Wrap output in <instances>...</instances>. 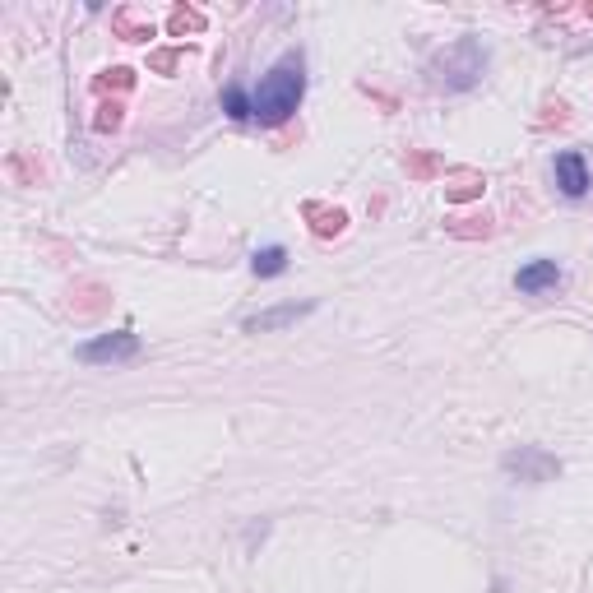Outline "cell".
Returning a JSON list of instances; mask_svg holds the SVG:
<instances>
[{
	"instance_id": "cell-2",
	"label": "cell",
	"mask_w": 593,
	"mask_h": 593,
	"mask_svg": "<svg viewBox=\"0 0 593 593\" xmlns=\"http://www.w3.org/2000/svg\"><path fill=\"white\" fill-rule=\"evenodd\" d=\"M487 75V51L478 38H459L455 47H445L436 61H431V84L445 93H464L473 84H482Z\"/></svg>"
},
{
	"instance_id": "cell-10",
	"label": "cell",
	"mask_w": 593,
	"mask_h": 593,
	"mask_svg": "<svg viewBox=\"0 0 593 593\" xmlns=\"http://www.w3.org/2000/svg\"><path fill=\"white\" fill-rule=\"evenodd\" d=\"M130 84H135V75L121 70V65H116V70H102V75L93 79V89H98V93H126Z\"/></svg>"
},
{
	"instance_id": "cell-6",
	"label": "cell",
	"mask_w": 593,
	"mask_h": 593,
	"mask_svg": "<svg viewBox=\"0 0 593 593\" xmlns=\"http://www.w3.org/2000/svg\"><path fill=\"white\" fill-rule=\"evenodd\" d=\"M311 311H316L311 302H302V306H274V311H265V316L246 320V334H274V329H283V325H297V320L311 316Z\"/></svg>"
},
{
	"instance_id": "cell-14",
	"label": "cell",
	"mask_w": 593,
	"mask_h": 593,
	"mask_svg": "<svg viewBox=\"0 0 593 593\" xmlns=\"http://www.w3.org/2000/svg\"><path fill=\"white\" fill-rule=\"evenodd\" d=\"M153 70H163V75H167V70H177V65H181V51H158V56H153Z\"/></svg>"
},
{
	"instance_id": "cell-12",
	"label": "cell",
	"mask_w": 593,
	"mask_h": 593,
	"mask_svg": "<svg viewBox=\"0 0 593 593\" xmlns=\"http://www.w3.org/2000/svg\"><path fill=\"white\" fill-rule=\"evenodd\" d=\"M204 28V14L200 10H186V5H177L172 10V33H200Z\"/></svg>"
},
{
	"instance_id": "cell-1",
	"label": "cell",
	"mask_w": 593,
	"mask_h": 593,
	"mask_svg": "<svg viewBox=\"0 0 593 593\" xmlns=\"http://www.w3.org/2000/svg\"><path fill=\"white\" fill-rule=\"evenodd\" d=\"M302 98H306V61H302V51H288V56H278V61L269 65V75L255 84L251 121H260V126H283V121L297 116Z\"/></svg>"
},
{
	"instance_id": "cell-4",
	"label": "cell",
	"mask_w": 593,
	"mask_h": 593,
	"mask_svg": "<svg viewBox=\"0 0 593 593\" xmlns=\"http://www.w3.org/2000/svg\"><path fill=\"white\" fill-rule=\"evenodd\" d=\"M135 357H139V334H130V329L102 334V339L79 348V362H89V366H121V362H135Z\"/></svg>"
},
{
	"instance_id": "cell-9",
	"label": "cell",
	"mask_w": 593,
	"mask_h": 593,
	"mask_svg": "<svg viewBox=\"0 0 593 593\" xmlns=\"http://www.w3.org/2000/svg\"><path fill=\"white\" fill-rule=\"evenodd\" d=\"M112 24H116V33H121L126 42H144V38H153V24H139V19H135L130 10H121V14L112 19Z\"/></svg>"
},
{
	"instance_id": "cell-5",
	"label": "cell",
	"mask_w": 593,
	"mask_h": 593,
	"mask_svg": "<svg viewBox=\"0 0 593 593\" xmlns=\"http://www.w3.org/2000/svg\"><path fill=\"white\" fill-rule=\"evenodd\" d=\"M561 283H566V274H561L556 260H529V265L515 274V292H524V297H547V292H561Z\"/></svg>"
},
{
	"instance_id": "cell-8",
	"label": "cell",
	"mask_w": 593,
	"mask_h": 593,
	"mask_svg": "<svg viewBox=\"0 0 593 593\" xmlns=\"http://www.w3.org/2000/svg\"><path fill=\"white\" fill-rule=\"evenodd\" d=\"M283 269H288V251H283V246H260V251L251 255V274L255 278H278L283 274Z\"/></svg>"
},
{
	"instance_id": "cell-11",
	"label": "cell",
	"mask_w": 593,
	"mask_h": 593,
	"mask_svg": "<svg viewBox=\"0 0 593 593\" xmlns=\"http://www.w3.org/2000/svg\"><path fill=\"white\" fill-rule=\"evenodd\" d=\"M223 112H228L232 121H251V98H246L241 89H228L223 93Z\"/></svg>"
},
{
	"instance_id": "cell-7",
	"label": "cell",
	"mask_w": 593,
	"mask_h": 593,
	"mask_svg": "<svg viewBox=\"0 0 593 593\" xmlns=\"http://www.w3.org/2000/svg\"><path fill=\"white\" fill-rule=\"evenodd\" d=\"M306 218H311L316 237H339L348 228V214L343 209H325V204H306Z\"/></svg>"
},
{
	"instance_id": "cell-15",
	"label": "cell",
	"mask_w": 593,
	"mask_h": 593,
	"mask_svg": "<svg viewBox=\"0 0 593 593\" xmlns=\"http://www.w3.org/2000/svg\"><path fill=\"white\" fill-rule=\"evenodd\" d=\"M478 190H482V181L468 177V181H459V186L450 190V200H468V195H478Z\"/></svg>"
},
{
	"instance_id": "cell-13",
	"label": "cell",
	"mask_w": 593,
	"mask_h": 593,
	"mask_svg": "<svg viewBox=\"0 0 593 593\" xmlns=\"http://www.w3.org/2000/svg\"><path fill=\"white\" fill-rule=\"evenodd\" d=\"M121 112H126L121 102H102L98 116H93V126H98V130H116V126H121Z\"/></svg>"
},
{
	"instance_id": "cell-3",
	"label": "cell",
	"mask_w": 593,
	"mask_h": 593,
	"mask_svg": "<svg viewBox=\"0 0 593 593\" xmlns=\"http://www.w3.org/2000/svg\"><path fill=\"white\" fill-rule=\"evenodd\" d=\"M552 181H556V190L566 195V200H584L593 190V167H589V158H584L580 149H561L552 158Z\"/></svg>"
}]
</instances>
